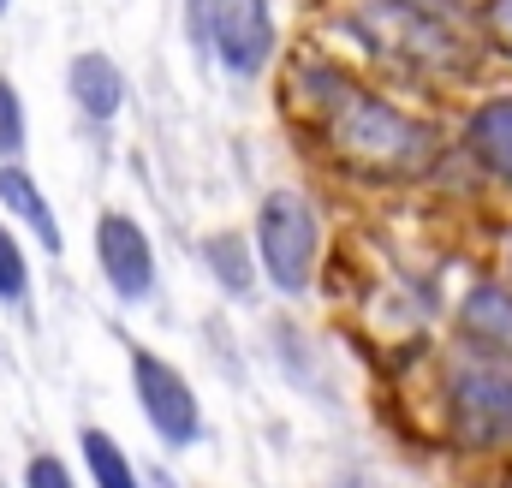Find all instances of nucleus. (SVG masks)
Segmentation results:
<instances>
[{"label":"nucleus","mask_w":512,"mask_h":488,"mask_svg":"<svg viewBox=\"0 0 512 488\" xmlns=\"http://www.w3.org/2000/svg\"><path fill=\"white\" fill-rule=\"evenodd\" d=\"M328 143L340 149L346 167L370 173V179H411L429 167V125H417L411 114L387 108L376 96H358V90H340L334 102V120H328Z\"/></svg>","instance_id":"obj_1"},{"label":"nucleus","mask_w":512,"mask_h":488,"mask_svg":"<svg viewBox=\"0 0 512 488\" xmlns=\"http://www.w3.org/2000/svg\"><path fill=\"white\" fill-rule=\"evenodd\" d=\"M256 250H262V268L268 280L298 298L310 292L316 280V250H322V221L316 209L304 203V191H268L262 209H256Z\"/></svg>","instance_id":"obj_2"},{"label":"nucleus","mask_w":512,"mask_h":488,"mask_svg":"<svg viewBox=\"0 0 512 488\" xmlns=\"http://www.w3.org/2000/svg\"><path fill=\"white\" fill-rule=\"evenodd\" d=\"M131 381H137V405H143L149 429H155L167 447H197V441H203V411H197V393H191V381L167 364L161 352L131 346Z\"/></svg>","instance_id":"obj_3"},{"label":"nucleus","mask_w":512,"mask_h":488,"mask_svg":"<svg viewBox=\"0 0 512 488\" xmlns=\"http://www.w3.org/2000/svg\"><path fill=\"white\" fill-rule=\"evenodd\" d=\"M453 423L465 441H512V375L507 369H459L447 387Z\"/></svg>","instance_id":"obj_4"},{"label":"nucleus","mask_w":512,"mask_h":488,"mask_svg":"<svg viewBox=\"0 0 512 488\" xmlns=\"http://www.w3.org/2000/svg\"><path fill=\"white\" fill-rule=\"evenodd\" d=\"M209 36H215V54L227 60V72L256 78L274 54V12H268V0H215Z\"/></svg>","instance_id":"obj_5"},{"label":"nucleus","mask_w":512,"mask_h":488,"mask_svg":"<svg viewBox=\"0 0 512 488\" xmlns=\"http://www.w3.org/2000/svg\"><path fill=\"white\" fill-rule=\"evenodd\" d=\"M96 262H102V274H108V286L137 304V298H149V286H155V250H149V233L131 221V215H102L96 221Z\"/></svg>","instance_id":"obj_6"},{"label":"nucleus","mask_w":512,"mask_h":488,"mask_svg":"<svg viewBox=\"0 0 512 488\" xmlns=\"http://www.w3.org/2000/svg\"><path fill=\"white\" fill-rule=\"evenodd\" d=\"M459 334L471 346L495 352V358H512V292L507 286H495V280L471 286V298L459 304Z\"/></svg>","instance_id":"obj_7"},{"label":"nucleus","mask_w":512,"mask_h":488,"mask_svg":"<svg viewBox=\"0 0 512 488\" xmlns=\"http://www.w3.org/2000/svg\"><path fill=\"white\" fill-rule=\"evenodd\" d=\"M66 90H72V102H78L90 120H114V114L126 108V78H120V66H114L108 54H78V60L66 66Z\"/></svg>","instance_id":"obj_8"},{"label":"nucleus","mask_w":512,"mask_h":488,"mask_svg":"<svg viewBox=\"0 0 512 488\" xmlns=\"http://www.w3.org/2000/svg\"><path fill=\"white\" fill-rule=\"evenodd\" d=\"M465 143H471V155L501 179L512 185V96H495V102H483L471 125H465Z\"/></svg>","instance_id":"obj_9"},{"label":"nucleus","mask_w":512,"mask_h":488,"mask_svg":"<svg viewBox=\"0 0 512 488\" xmlns=\"http://www.w3.org/2000/svg\"><path fill=\"white\" fill-rule=\"evenodd\" d=\"M0 203H6V215H18L42 250H60V227H54V209H48V197H42V185L18 167V161H0Z\"/></svg>","instance_id":"obj_10"},{"label":"nucleus","mask_w":512,"mask_h":488,"mask_svg":"<svg viewBox=\"0 0 512 488\" xmlns=\"http://www.w3.org/2000/svg\"><path fill=\"white\" fill-rule=\"evenodd\" d=\"M203 262H209V274H215L233 298H251L256 262H251V244H245V233H215V239L203 244Z\"/></svg>","instance_id":"obj_11"},{"label":"nucleus","mask_w":512,"mask_h":488,"mask_svg":"<svg viewBox=\"0 0 512 488\" xmlns=\"http://www.w3.org/2000/svg\"><path fill=\"white\" fill-rule=\"evenodd\" d=\"M84 465H90L96 488H137V471H131L126 447L108 429H84Z\"/></svg>","instance_id":"obj_12"},{"label":"nucleus","mask_w":512,"mask_h":488,"mask_svg":"<svg viewBox=\"0 0 512 488\" xmlns=\"http://www.w3.org/2000/svg\"><path fill=\"white\" fill-rule=\"evenodd\" d=\"M30 292V268H24V250H18V239L0 227V304H18Z\"/></svg>","instance_id":"obj_13"},{"label":"nucleus","mask_w":512,"mask_h":488,"mask_svg":"<svg viewBox=\"0 0 512 488\" xmlns=\"http://www.w3.org/2000/svg\"><path fill=\"white\" fill-rule=\"evenodd\" d=\"M24 149V102L12 90V78L0 72V161H12Z\"/></svg>","instance_id":"obj_14"},{"label":"nucleus","mask_w":512,"mask_h":488,"mask_svg":"<svg viewBox=\"0 0 512 488\" xmlns=\"http://www.w3.org/2000/svg\"><path fill=\"white\" fill-rule=\"evenodd\" d=\"M24 488H72V477H66V465L54 453H36L30 471H24Z\"/></svg>","instance_id":"obj_15"},{"label":"nucleus","mask_w":512,"mask_h":488,"mask_svg":"<svg viewBox=\"0 0 512 488\" xmlns=\"http://www.w3.org/2000/svg\"><path fill=\"white\" fill-rule=\"evenodd\" d=\"M483 24H489V36H495V48H507V54H512V0H489V12H483Z\"/></svg>","instance_id":"obj_16"},{"label":"nucleus","mask_w":512,"mask_h":488,"mask_svg":"<svg viewBox=\"0 0 512 488\" xmlns=\"http://www.w3.org/2000/svg\"><path fill=\"white\" fill-rule=\"evenodd\" d=\"M423 6H453V0H423Z\"/></svg>","instance_id":"obj_17"},{"label":"nucleus","mask_w":512,"mask_h":488,"mask_svg":"<svg viewBox=\"0 0 512 488\" xmlns=\"http://www.w3.org/2000/svg\"><path fill=\"white\" fill-rule=\"evenodd\" d=\"M0 12H6V0H0Z\"/></svg>","instance_id":"obj_18"}]
</instances>
